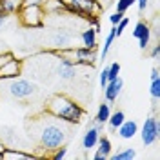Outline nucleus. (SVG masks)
<instances>
[{
	"instance_id": "nucleus-15",
	"label": "nucleus",
	"mask_w": 160,
	"mask_h": 160,
	"mask_svg": "<svg viewBox=\"0 0 160 160\" xmlns=\"http://www.w3.org/2000/svg\"><path fill=\"white\" fill-rule=\"evenodd\" d=\"M22 6H24V0H0V13L11 17L22 9Z\"/></svg>"
},
{
	"instance_id": "nucleus-17",
	"label": "nucleus",
	"mask_w": 160,
	"mask_h": 160,
	"mask_svg": "<svg viewBox=\"0 0 160 160\" xmlns=\"http://www.w3.org/2000/svg\"><path fill=\"white\" fill-rule=\"evenodd\" d=\"M80 40H82V46L84 48H91V49H97L98 48V44H97V31L93 29L91 26L80 33Z\"/></svg>"
},
{
	"instance_id": "nucleus-24",
	"label": "nucleus",
	"mask_w": 160,
	"mask_h": 160,
	"mask_svg": "<svg viewBox=\"0 0 160 160\" xmlns=\"http://www.w3.org/2000/svg\"><path fill=\"white\" fill-rule=\"evenodd\" d=\"M149 93H151V97H153V100H155V104H157V102H158V98H160V78L151 80Z\"/></svg>"
},
{
	"instance_id": "nucleus-14",
	"label": "nucleus",
	"mask_w": 160,
	"mask_h": 160,
	"mask_svg": "<svg viewBox=\"0 0 160 160\" xmlns=\"http://www.w3.org/2000/svg\"><path fill=\"white\" fill-rule=\"evenodd\" d=\"M111 140L108 138V137H102L100 135L98 138V144H97V153L93 155V158L95 160H108L111 155Z\"/></svg>"
},
{
	"instance_id": "nucleus-19",
	"label": "nucleus",
	"mask_w": 160,
	"mask_h": 160,
	"mask_svg": "<svg viewBox=\"0 0 160 160\" xmlns=\"http://www.w3.org/2000/svg\"><path fill=\"white\" fill-rule=\"evenodd\" d=\"M109 115H111V104L102 102V104L98 106L97 115H95V122H97V124H106L108 118H109Z\"/></svg>"
},
{
	"instance_id": "nucleus-23",
	"label": "nucleus",
	"mask_w": 160,
	"mask_h": 160,
	"mask_svg": "<svg viewBox=\"0 0 160 160\" xmlns=\"http://www.w3.org/2000/svg\"><path fill=\"white\" fill-rule=\"evenodd\" d=\"M115 28L108 33V37H106V42H104V48H102V53H100V57L102 58H106L108 57V53H109V49H111V46H113V42H115Z\"/></svg>"
},
{
	"instance_id": "nucleus-39",
	"label": "nucleus",
	"mask_w": 160,
	"mask_h": 160,
	"mask_svg": "<svg viewBox=\"0 0 160 160\" xmlns=\"http://www.w3.org/2000/svg\"><path fill=\"white\" fill-rule=\"evenodd\" d=\"M98 2H102V0H98Z\"/></svg>"
},
{
	"instance_id": "nucleus-27",
	"label": "nucleus",
	"mask_w": 160,
	"mask_h": 160,
	"mask_svg": "<svg viewBox=\"0 0 160 160\" xmlns=\"http://www.w3.org/2000/svg\"><path fill=\"white\" fill-rule=\"evenodd\" d=\"M128 24H129V20L126 18V17H122V20H120L118 24H117V26H113V28H115V37H117V38L124 33V29L128 28Z\"/></svg>"
},
{
	"instance_id": "nucleus-26",
	"label": "nucleus",
	"mask_w": 160,
	"mask_h": 160,
	"mask_svg": "<svg viewBox=\"0 0 160 160\" xmlns=\"http://www.w3.org/2000/svg\"><path fill=\"white\" fill-rule=\"evenodd\" d=\"M66 155H68V148H66V144L60 146V148H57L55 151H51V158L53 160H62Z\"/></svg>"
},
{
	"instance_id": "nucleus-28",
	"label": "nucleus",
	"mask_w": 160,
	"mask_h": 160,
	"mask_svg": "<svg viewBox=\"0 0 160 160\" xmlns=\"http://www.w3.org/2000/svg\"><path fill=\"white\" fill-rule=\"evenodd\" d=\"M131 6H133V2H131V0H118V2H117V11L126 15V11L129 9Z\"/></svg>"
},
{
	"instance_id": "nucleus-36",
	"label": "nucleus",
	"mask_w": 160,
	"mask_h": 160,
	"mask_svg": "<svg viewBox=\"0 0 160 160\" xmlns=\"http://www.w3.org/2000/svg\"><path fill=\"white\" fill-rule=\"evenodd\" d=\"M6 20H8V17H6L4 13H0V29H2L4 26H6Z\"/></svg>"
},
{
	"instance_id": "nucleus-11",
	"label": "nucleus",
	"mask_w": 160,
	"mask_h": 160,
	"mask_svg": "<svg viewBox=\"0 0 160 160\" xmlns=\"http://www.w3.org/2000/svg\"><path fill=\"white\" fill-rule=\"evenodd\" d=\"M57 58L60 60L58 69H57L58 77L64 78V80H73L75 77H77V68H78V66H77L73 60L66 58V57H57Z\"/></svg>"
},
{
	"instance_id": "nucleus-38",
	"label": "nucleus",
	"mask_w": 160,
	"mask_h": 160,
	"mask_svg": "<svg viewBox=\"0 0 160 160\" xmlns=\"http://www.w3.org/2000/svg\"><path fill=\"white\" fill-rule=\"evenodd\" d=\"M131 2H133V4H135V2H137V0H131Z\"/></svg>"
},
{
	"instance_id": "nucleus-34",
	"label": "nucleus",
	"mask_w": 160,
	"mask_h": 160,
	"mask_svg": "<svg viewBox=\"0 0 160 160\" xmlns=\"http://www.w3.org/2000/svg\"><path fill=\"white\" fill-rule=\"evenodd\" d=\"M158 55H160V46H155V48L151 49L149 57H151V58H158Z\"/></svg>"
},
{
	"instance_id": "nucleus-12",
	"label": "nucleus",
	"mask_w": 160,
	"mask_h": 160,
	"mask_svg": "<svg viewBox=\"0 0 160 160\" xmlns=\"http://www.w3.org/2000/svg\"><path fill=\"white\" fill-rule=\"evenodd\" d=\"M137 133H138V126H137L135 120H124L118 128H117V135L124 140H131Z\"/></svg>"
},
{
	"instance_id": "nucleus-16",
	"label": "nucleus",
	"mask_w": 160,
	"mask_h": 160,
	"mask_svg": "<svg viewBox=\"0 0 160 160\" xmlns=\"http://www.w3.org/2000/svg\"><path fill=\"white\" fill-rule=\"evenodd\" d=\"M71 40H73V37H71L68 31H64V29H58L55 35H53V48L55 49H64V48H71L69 44H71Z\"/></svg>"
},
{
	"instance_id": "nucleus-21",
	"label": "nucleus",
	"mask_w": 160,
	"mask_h": 160,
	"mask_svg": "<svg viewBox=\"0 0 160 160\" xmlns=\"http://www.w3.org/2000/svg\"><path fill=\"white\" fill-rule=\"evenodd\" d=\"M151 35V28L148 22H144V20H140V22H137V26H135V29H133V37L138 40L142 38V37H149Z\"/></svg>"
},
{
	"instance_id": "nucleus-10",
	"label": "nucleus",
	"mask_w": 160,
	"mask_h": 160,
	"mask_svg": "<svg viewBox=\"0 0 160 160\" xmlns=\"http://www.w3.org/2000/svg\"><path fill=\"white\" fill-rule=\"evenodd\" d=\"M102 128H104V124H97V126H93V128H88V131L84 133V137H82V148H84L86 151L97 148Z\"/></svg>"
},
{
	"instance_id": "nucleus-2",
	"label": "nucleus",
	"mask_w": 160,
	"mask_h": 160,
	"mask_svg": "<svg viewBox=\"0 0 160 160\" xmlns=\"http://www.w3.org/2000/svg\"><path fill=\"white\" fill-rule=\"evenodd\" d=\"M46 113L71 126H78L86 118V109L68 95H53L46 102Z\"/></svg>"
},
{
	"instance_id": "nucleus-20",
	"label": "nucleus",
	"mask_w": 160,
	"mask_h": 160,
	"mask_svg": "<svg viewBox=\"0 0 160 160\" xmlns=\"http://www.w3.org/2000/svg\"><path fill=\"white\" fill-rule=\"evenodd\" d=\"M124 120H126V113H124V111H115V113H111V115H109V118H108V122H106V124H108L109 131H113V133H115V131H117V128H118Z\"/></svg>"
},
{
	"instance_id": "nucleus-13",
	"label": "nucleus",
	"mask_w": 160,
	"mask_h": 160,
	"mask_svg": "<svg viewBox=\"0 0 160 160\" xmlns=\"http://www.w3.org/2000/svg\"><path fill=\"white\" fill-rule=\"evenodd\" d=\"M42 9L46 15H69V11L62 0H46Z\"/></svg>"
},
{
	"instance_id": "nucleus-8",
	"label": "nucleus",
	"mask_w": 160,
	"mask_h": 160,
	"mask_svg": "<svg viewBox=\"0 0 160 160\" xmlns=\"http://www.w3.org/2000/svg\"><path fill=\"white\" fill-rule=\"evenodd\" d=\"M122 88H124V80L120 78V77H117L115 80L108 82L106 88H104V100L108 104H115L118 100L120 93H122Z\"/></svg>"
},
{
	"instance_id": "nucleus-25",
	"label": "nucleus",
	"mask_w": 160,
	"mask_h": 160,
	"mask_svg": "<svg viewBox=\"0 0 160 160\" xmlns=\"http://www.w3.org/2000/svg\"><path fill=\"white\" fill-rule=\"evenodd\" d=\"M117 77H120V64L118 62H113L111 66H108V82L115 80Z\"/></svg>"
},
{
	"instance_id": "nucleus-7",
	"label": "nucleus",
	"mask_w": 160,
	"mask_h": 160,
	"mask_svg": "<svg viewBox=\"0 0 160 160\" xmlns=\"http://www.w3.org/2000/svg\"><path fill=\"white\" fill-rule=\"evenodd\" d=\"M8 89H9V95L13 98H28V97H31L35 93L37 88H35L33 82L17 77V78H11V84Z\"/></svg>"
},
{
	"instance_id": "nucleus-30",
	"label": "nucleus",
	"mask_w": 160,
	"mask_h": 160,
	"mask_svg": "<svg viewBox=\"0 0 160 160\" xmlns=\"http://www.w3.org/2000/svg\"><path fill=\"white\" fill-rule=\"evenodd\" d=\"M100 88L104 89L106 88V84H108V68H104V69L100 71Z\"/></svg>"
},
{
	"instance_id": "nucleus-3",
	"label": "nucleus",
	"mask_w": 160,
	"mask_h": 160,
	"mask_svg": "<svg viewBox=\"0 0 160 160\" xmlns=\"http://www.w3.org/2000/svg\"><path fill=\"white\" fill-rule=\"evenodd\" d=\"M51 55L55 57H66V58L73 60L77 66H89L93 68L97 64V49H91V48H64V49H53L49 51Z\"/></svg>"
},
{
	"instance_id": "nucleus-33",
	"label": "nucleus",
	"mask_w": 160,
	"mask_h": 160,
	"mask_svg": "<svg viewBox=\"0 0 160 160\" xmlns=\"http://www.w3.org/2000/svg\"><path fill=\"white\" fill-rule=\"evenodd\" d=\"M137 4H138V11L142 13V11H146L148 4H149V0H137Z\"/></svg>"
},
{
	"instance_id": "nucleus-9",
	"label": "nucleus",
	"mask_w": 160,
	"mask_h": 160,
	"mask_svg": "<svg viewBox=\"0 0 160 160\" xmlns=\"http://www.w3.org/2000/svg\"><path fill=\"white\" fill-rule=\"evenodd\" d=\"M20 73H22V62L13 57L9 62H6V64L0 68V80L17 78V77H20Z\"/></svg>"
},
{
	"instance_id": "nucleus-35",
	"label": "nucleus",
	"mask_w": 160,
	"mask_h": 160,
	"mask_svg": "<svg viewBox=\"0 0 160 160\" xmlns=\"http://www.w3.org/2000/svg\"><path fill=\"white\" fill-rule=\"evenodd\" d=\"M155 78H160L158 68H153V69H151V80H155Z\"/></svg>"
},
{
	"instance_id": "nucleus-31",
	"label": "nucleus",
	"mask_w": 160,
	"mask_h": 160,
	"mask_svg": "<svg viewBox=\"0 0 160 160\" xmlns=\"http://www.w3.org/2000/svg\"><path fill=\"white\" fill-rule=\"evenodd\" d=\"M122 17H124V13H118V11H115V13H113V15L109 17V22L113 24V26H117L120 20H122Z\"/></svg>"
},
{
	"instance_id": "nucleus-4",
	"label": "nucleus",
	"mask_w": 160,
	"mask_h": 160,
	"mask_svg": "<svg viewBox=\"0 0 160 160\" xmlns=\"http://www.w3.org/2000/svg\"><path fill=\"white\" fill-rule=\"evenodd\" d=\"M66 4V8L69 11V15L78 17L82 20H88L93 15H100L104 6L98 0H62Z\"/></svg>"
},
{
	"instance_id": "nucleus-6",
	"label": "nucleus",
	"mask_w": 160,
	"mask_h": 160,
	"mask_svg": "<svg viewBox=\"0 0 160 160\" xmlns=\"http://www.w3.org/2000/svg\"><path fill=\"white\" fill-rule=\"evenodd\" d=\"M140 133V138H142V144L146 148L153 146L157 140H158V135H160V122L157 117H148L142 124V129L138 131Z\"/></svg>"
},
{
	"instance_id": "nucleus-29",
	"label": "nucleus",
	"mask_w": 160,
	"mask_h": 160,
	"mask_svg": "<svg viewBox=\"0 0 160 160\" xmlns=\"http://www.w3.org/2000/svg\"><path fill=\"white\" fill-rule=\"evenodd\" d=\"M13 57H15V55H13L11 51H4V53H0V68H2L6 62H9Z\"/></svg>"
},
{
	"instance_id": "nucleus-5",
	"label": "nucleus",
	"mask_w": 160,
	"mask_h": 160,
	"mask_svg": "<svg viewBox=\"0 0 160 160\" xmlns=\"http://www.w3.org/2000/svg\"><path fill=\"white\" fill-rule=\"evenodd\" d=\"M17 17L24 28H42L46 13L42 9V6H24L17 13Z\"/></svg>"
},
{
	"instance_id": "nucleus-37",
	"label": "nucleus",
	"mask_w": 160,
	"mask_h": 160,
	"mask_svg": "<svg viewBox=\"0 0 160 160\" xmlns=\"http://www.w3.org/2000/svg\"><path fill=\"white\" fill-rule=\"evenodd\" d=\"M0 160H2V151H0Z\"/></svg>"
},
{
	"instance_id": "nucleus-1",
	"label": "nucleus",
	"mask_w": 160,
	"mask_h": 160,
	"mask_svg": "<svg viewBox=\"0 0 160 160\" xmlns=\"http://www.w3.org/2000/svg\"><path fill=\"white\" fill-rule=\"evenodd\" d=\"M35 128H37V138H38L40 149H44L46 153H51V151H55L57 148L66 144V140L69 137L71 124L48 115V118L37 120Z\"/></svg>"
},
{
	"instance_id": "nucleus-22",
	"label": "nucleus",
	"mask_w": 160,
	"mask_h": 160,
	"mask_svg": "<svg viewBox=\"0 0 160 160\" xmlns=\"http://www.w3.org/2000/svg\"><path fill=\"white\" fill-rule=\"evenodd\" d=\"M137 157V151L133 149V148H126L124 151H118V153H111L109 155V158H113V160H133Z\"/></svg>"
},
{
	"instance_id": "nucleus-18",
	"label": "nucleus",
	"mask_w": 160,
	"mask_h": 160,
	"mask_svg": "<svg viewBox=\"0 0 160 160\" xmlns=\"http://www.w3.org/2000/svg\"><path fill=\"white\" fill-rule=\"evenodd\" d=\"M37 158L35 155L31 153H22V151H15L11 148H4L2 149V160H31Z\"/></svg>"
},
{
	"instance_id": "nucleus-32",
	"label": "nucleus",
	"mask_w": 160,
	"mask_h": 160,
	"mask_svg": "<svg viewBox=\"0 0 160 160\" xmlns=\"http://www.w3.org/2000/svg\"><path fill=\"white\" fill-rule=\"evenodd\" d=\"M44 2L46 0H24V6H44Z\"/></svg>"
}]
</instances>
